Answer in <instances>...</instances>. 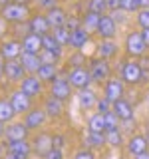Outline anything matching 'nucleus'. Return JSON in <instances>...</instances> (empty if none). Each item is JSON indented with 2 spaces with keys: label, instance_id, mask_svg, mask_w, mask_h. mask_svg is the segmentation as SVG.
Here are the masks:
<instances>
[{
  "label": "nucleus",
  "instance_id": "obj_2",
  "mask_svg": "<svg viewBox=\"0 0 149 159\" xmlns=\"http://www.w3.org/2000/svg\"><path fill=\"white\" fill-rule=\"evenodd\" d=\"M123 50H125L129 58H141L149 52V46L145 44L141 32H133L131 30V32H127L125 40H123Z\"/></svg>",
  "mask_w": 149,
  "mask_h": 159
},
{
  "label": "nucleus",
  "instance_id": "obj_20",
  "mask_svg": "<svg viewBox=\"0 0 149 159\" xmlns=\"http://www.w3.org/2000/svg\"><path fill=\"white\" fill-rule=\"evenodd\" d=\"M125 147H127V153L129 155H139V153H145L149 151V143H147V137L141 135V133H133L131 137L125 141Z\"/></svg>",
  "mask_w": 149,
  "mask_h": 159
},
{
  "label": "nucleus",
  "instance_id": "obj_17",
  "mask_svg": "<svg viewBox=\"0 0 149 159\" xmlns=\"http://www.w3.org/2000/svg\"><path fill=\"white\" fill-rule=\"evenodd\" d=\"M20 54H22V42L18 38H12V40H6L4 38L0 42V56L4 60H18Z\"/></svg>",
  "mask_w": 149,
  "mask_h": 159
},
{
  "label": "nucleus",
  "instance_id": "obj_30",
  "mask_svg": "<svg viewBox=\"0 0 149 159\" xmlns=\"http://www.w3.org/2000/svg\"><path fill=\"white\" fill-rule=\"evenodd\" d=\"M16 117L18 116L14 113L10 99L8 98H0V121H2V123H10V121H14Z\"/></svg>",
  "mask_w": 149,
  "mask_h": 159
},
{
  "label": "nucleus",
  "instance_id": "obj_5",
  "mask_svg": "<svg viewBox=\"0 0 149 159\" xmlns=\"http://www.w3.org/2000/svg\"><path fill=\"white\" fill-rule=\"evenodd\" d=\"M121 80L127 86H139L143 82V70L135 58H129L121 66Z\"/></svg>",
  "mask_w": 149,
  "mask_h": 159
},
{
  "label": "nucleus",
  "instance_id": "obj_6",
  "mask_svg": "<svg viewBox=\"0 0 149 159\" xmlns=\"http://www.w3.org/2000/svg\"><path fill=\"white\" fill-rule=\"evenodd\" d=\"M66 80L70 82V86L74 89H84V88H89L93 84L92 80V74H89L88 66H82V68H70L68 74H66Z\"/></svg>",
  "mask_w": 149,
  "mask_h": 159
},
{
  "label": "nucleus",
  "instance_id": "obj_18",
  "mask_svg": "<svg viewBox=\"0 0 149 159\" xmlns=\"http://www.w3.org/2000/svg\"><path fill=\"white\" fill-rule=\"evenodd\" d=\"M46 14V18H48V24H50V28H60V26H66L68 24V18H70V12L64 6H54V8H50L48 12H44Z\"/></svg>",
  "mask_w": 149,
  "mask_h": 159
},
{
  "label": "nucleus",
  "instance_id": "obj_23",
  "mask_svg": "<svg viewBox=\"0 0 149 159\" xmlns=\"http://www.w3.org/2000/svg\"><path fill=\"white\" fill-rule=\"evenodd\" d=\"M78 103L82 109H86V111H89V109L96 107L97 103V93L93 92L92 88H84V89H78Z\"/></svg>",
  "mask_w": 149,
  "mask_h": 159
},
{
  "label": "nucleus",
  "instance_id": "obj_4",
  "mask_svg": "<svg viewBox=\"0 0 149 159\" xmlns=\"http://www.w3.org/2000/svg\"><path fill=\"white\" fill-rule=\"evenodd\" d=\"M30 145H32V153H34V155L44 157L50 149L54 147V133L38 129V131L34 133V137L30 139Z\"/></svg>",
  "mask_w": 149,
  "mask_h": 159
},
{
  "label": "nucleus",
  "instance_id": "obj_56",
  "mask_svg": "<svg viewBox=\"0 0 149 159\" xmlns=\"http://www.w3.org/2000/svg\"><path fill=\"white\" fill-rule=\"evenodd\" d=\"M145 137H147V143H149V127H147V135Z\"/></svg>",
  "mask_w": 149,
  "mask_h": 159
},
{
  "label": "nucleus",
  "instance_id": "obj_15",
  "mask_svg": "<svg viewBox=\"0 0 149 159\" xmlns=\"http://www.w3.org/2000/svg\"><path fill=\"white\" fill-rule=\"evenodd\" d=\"M42 109L46 111L48 119H58V117L64 116V111H66V102H62V99H58V98H54V96L48 93V96L44 98V102H42Z\"/></svg>",
  "mask_w": 149,
  "mask_h": 159
},
{
  "label": "nucleus",
  "instance_id": "obj_52",
  "mask_svg": "<svg viewBox=\"0 0 149 159\" xmlns=\"http://www.w3.org/2000/svg\"><path fill=\"white\" fill-rule=\"evenodd\" d=\"M6 155V147H4V143H0V159Z\"/></svg>",
  "mask_w": 149,
  "mask_h": 159
},
{
  "label": "nucleus",
  "instance_id": "obj_12",
  "mask_svg": "<svg viewBox=\"0 0 149 159\" xmlns=\"http://www.w3.org/2000/svg\"><path fill=\"white\" fill-rule=\"evenodd\" d=\"M96 36L99 40H115V36H117V22L113 20L111 14H102L99 24H97V30H96Z\"/></svg>",
  "mask_w": 149,
  "mask_h": 159
},
{
  "label": "nucleus",
  "instance_id": "obj_48",
  "mask_svg": "<svg viewBox=\"0 0 149 159\" xmlns=\"http://www.w3.org/2000/svg\"><path fill=\"white\" fill-rule=\"evenodd\" d=\"M137 62H139V66H141L143 72H147L149 70V56L145 54V56H141V58H137Z\"/></svg>",
  "mask_w": 149,
  "mask_h": 159
},
{
  "label": "nucleus",
  "instance_id": "obj_33",
  "mask_svg": "<svg viewBox=\"0 0 149 159\" xmlns=\"http://www.w3.org/2000/svg\"><path fill=\"white\" fill-rule=\"evenodd\" d=\"M106 143H107L109 147H113V149H119V147L125 145L121 129H111V131H106Z\"/></svg>",
  "mask_w": 149,
  "mask_h": 159
},
{
  "label": "nucleus",
  "instance_id": "obj_42",
  "mask_svg": "<svg viewBox=\"0 0 149 159\" xmlns=\"http://www.w3.org/2000/svg\"><path fill=\"white\" fill-rule=\"evenodd\" d=\"M111 107H113V103L109 102V99L103 96V98H97V103H96V109L99 113H107V111H111Z\"/></svg>",
  "mask_w": 149,
  "mask_h": 159
},
{
  "label": "nucleus",
  "instance_id": "obj_43",
  "mask_svg": "<svg viewBox=\"0 0 149 159\" xmlns=\"http://www.w3.org/2000/svg\"><path fill=\"white\" fill-rule=\"evenodd\" d=\"M72 159H97V157H96V153H93L89 147H82V149H78V151L74 153Z\"/></svg>",
  "mask_w": 149,
  "mask_h": 159
},
{
  "label": "nucleus",
  "instance_id": "obj_21",
  "mask_svg": "<svg viewBox=\"0 0 149 159\" xmlns=\"http://www.w3.org/2000/svg\"><path fill=\"white\" fill-rule=\"evenodd\" d=\"M92 34L86 32V28H76V30H70V48L72 50H84L86 44L89 42Z\"/></svg>",
  "mask_w": 149,
  "mask_h": 159
},
{
  "label": "nucleus",
  "instance_id": "obj_3",
  "mask_svg": "<svg viewBox=\"0 0 149 159\" xmlns=\"http://www.w3.org/2000/svg\"><path fill=\"white\" fill-rule=\"evenodd\" d=\"M88 70L92 74L93 84H106L109 78H111V66H109V60L106 58H92L88 60Z\"/></svg>",
  "mask_w": 149,
  "mask_h": 159
},
{
  "label": "nucleus",
  "instance_id": "obj_51",
  "mask_svg": "<svg viewBox=\"0 0 149 159\" xmlns=\"http://www.w3.org/2000/svg\"><path fill=\"white\" fill-rule=\"evenodd\" d=\"M135 159H149V151H145V153H139V155H135Z\"/></svg>",
  "mask_w": 149,
  "mask_h": 159
},
{
  "label": "nucleus",
  "instance_id": "obj_50",
  "mask_svg": "<svg viewBox=\"0 0 149 159\" xmlns=\"http://www.w3.org/2000/svg\"><path fill=\"white\" fill-rule=\"evenodd\" d=\"M141 32V36H143V40H145V44L149 46V28H143V30H139Z\"/></svg>",
  "mask_w": 149,
  "mask_h": 159
},
{
  "label": "nucleus",
  "instance_id": "obj_26",
  "mask_svg": "<svg viewBox=\"0 0 149 159\" xmlns=\"http://www.w3.org/2000/svg\"><path fill=\"white\" fill-rule=\"evenodd\" d=\"M18 60H20V64H22V68L26 70V74H36V72H38V68L42 66V62H40V56H38V54L22 52Z\"/></svg>",
  "mask_w": 149,
  "mask_h": 159
},
{
  "label": "nucleus",
  "instance_id": "obj_44",
  "mask_svg": "<svg viewBox=\"0 0 149 159\" xmlns=\"http://www.w3.org/2000/svg\"><path fill=\"white\" fill-rule=\"evenodd\" d=\"M42 159H64V153H62V149L52 147V149H50V151H48Z\"/></svg>",
  "mask_w": 149,
  "mask_h": 159
},
{
  "label": "nucleus",
  "instance_id": "obj_19",
  "mask_svg": "<svg viewBox=\"0 0 149 159\" xmlns=\"http://www.w3.org/2000/svg\"><path fill=\"white\" fill-rule=\"evenodd\" d=\"M4 78H6L10 84H20L26 78V70L22 68L20 60H8L6 68H4Z\"/></svg>",
  "mask_w": 149,
  "mask_h": 159
},
{
  "label": "nucleus",
  "instance_id": "obj_45",
  "mask_svg": "<svg viewBox=\"0 0 149 159\" xmlns=\"http://www.w3.org/2000/svg\"><path fill=\"white\" fill-rule=\"evenodd\" d=\"M64 145H66V137L60 135V133H54V147L64 149Z\"/></svg>",
  "mask_w": 149,
  "mask_h": 159
},
{
  "label": "nucleus",
  "instance_id": "obj_46",
  "mask_svg": "<svg viewBox=\"0 0 149 159\" xmlns=\"http://www.w3.org/2000/svg\"><path fill=\"white\" fill-rule=\"evenodd\" d=\"M8 26H10V24H8V22H6V20H4L2 16H0V42H2L4 36L8 34Z\"/></svg>",
  "mask_w": 149,
  "mask_h": 159
},
{
  "label": "nucleus",
  "instance_id": "obj_53",
  "mask_svg": "<svg viewBox=\"0 0 149 159\" xmlns=\"http://www.w3.org/2000/svg\"><path fill=\"white\" fill-rule=\"evenodd\" d=\"M12 2H18V4H32V0H12Z\"/></svg>",
  "mask_w": 149,
  "mask_h": 159
},
{
  "label": "nucleus",
  "instance_id": "obj_11",
  "mask_svg": "<svg viewBox=\"0 0 149 159\" xmlns=\"http://www.w3.org/2000/svg\"><path fill=\"white\" fill-rule=\"evenodd\" d=\"M48 93L54 96V98H58V99H62V102H70V98L74 96V88L70 86L66 76H58L52 84H50Z\"/></svg>",
  "mask_w": 149,
  "mask_h": 159
},
{
  "label": "nucleus",
  "instance_id": "obj_34",
  "mask_svg": "<svg viewBox=\"0 0 149 159\" xmlns=\"http://www.w3.org/2000/svg\"><path fill=\"white\" fill-rule=\"evenodd\" d=\"M88 64V58L82 50H72V54L68 56V66L70 68H82Z\"/></svg>",
  "mask_w": 149,
  "mask_h": 159
},
{
  "label": "nucleus",
  "instance_id": "obj_13",
  "mask_svg": "<svg viewBox=\"0 0 149 159\" xmlns=\"http://www.w3.org/2000/svg\"><path fill=\"white\" fill-rule=\"evenodd\" d=\"M30 135V129L24 125V121L22 119H14V121H10L6 123V127H4V143H8V141H20V139H28Z\"/></svg>",
  "mask_w": 149,
  "mask_h": 159
},
{
  "label": "nucleus",
  "instance_id": "obj_29",
  "mask_svg": "<svg viewBox=\"0 0 149 159\" xmlns=\"http://www.w3.org/2000/svg\"><path fill=\"white\" fill-rule=\"evenodd\" d=\"M86 147L89 149H103L107 145L106 143V133H99V131H88L86 139H84Z\"/></svg>",
  "mask_w": 149,
  "mask_h": 159
},
{
  "label": "nucleus",
  "instance_id": "obj_14",
  "mask_svg": "<svg viewBox=\"0 0 149 159\" xmlns=\"http://www.w3.org/2000/svg\"><path fill=\"white\" fill-rule=\"evenodd\" d=\"M103 96H106L109 102H117L125 96V82L121 78H109L106 84H103Z\"/></svg>",
  "mask_w": 149,
  "mask_h": 159
},
{
  "label": "nucleus",
  "instance_id": "obj_36",
  "mask_svg": "<svg viewBox=\"0 0 149 159\" xmlns=\"http://www.w3.org/2000/svg\"><path fill=\"white\" fill-rule=\"evenodd\" d=\"M52 34H54V38L60 42V46H64V48H68L70 46V30L66 26H60V28H54L52 30Z\"/></svg>",
  "mask_w": 149,
  "mask_h": 159
},
{
  "label": "nucleus",
  "instance_id": "obj_37",
  "mask_svg": "<svg viewBox=\"0 0 149 159\" xmlns=\"http://www.w3.org/2000/svg\"><path fill=\"white\" fill-rule=\"evenodd\" d=\"M139 8H141V2H139V0H121V2H119V10H123V12H127V14H135Z\"/></svg>",
  "mask_w": 149,
  "mask_h": 159
},
{
  "label": "nucleus",
  "instance_id": "obj_38",
  "mask_svg": "<svg viewBox=\"0 0 149 159\" xmlns=\"http://www.w3.org/2000/svg\"><path fill=\"white\" fill-rule=\"evenodd\" d=\"M103 117H106V131L119 129V123H121V119H119L115 113H113V109H111V111H107V113H103Z\"/></svg>",
  "mask_w": 149,
  "mask_h": 159
},
{
  "label": "nucleus",
  "instance_id": "obj_9",
  "mask_svg": "<svg viewBox=\"0 0 149 159\" xmlns=\"http://www.w3.org/2000/svg\"><path fill=\"white\" fill-rule=\"evenodd\" d=\"M4 147H6V155H4V159H30V155H32L30 139L8 141V143H4Z\"/></svg>",
  "mask_w": 149,
  "mask_h": 159
},
{
  "label": "nucleus",
  "instance_id": "obj_47",
  "mask_svg": "<svg viewBox=\"0 0 149 159\" xmlns=\"http://www.w3.org/2000/svg\"><path fill=\"white\" fill-rule=\"evenodd\" d=\"M119 2H121V0H106L107 12H115V10H119Z\"/></svg>",
  "mask_w": 149,
  "mask_h": 159
},
{
  "label": "nucleus",
  "instance_id": "obj_41",
  "mask_svg": "<svg viewBox=\"0 0 149 159\" xmlns=\"http://www.w3.org/2000/svg\"><path fill=\"white\" fill-rule=\"evenodd\" d=\"M38 56H40V62H42V64H56V66H58V62H60V58L56 56V54L48 52V50H42Z\"/></svg>",
  "mask_w": 149,
  "mask_h": 159
},
{
  "label": "nucleus",
  "instance_id": "obj_55",
  "mask_svg": "<svg viewBox=\"0 0 149 159\" xmlns=\"http://www.w3.org/2000/svg\"><path fill=\"white\" fill-rule=\"evenodd\" d=\"M12 0H0V6H6V4H10Z\"/></svg>",
  "mask_w": 149,
  "mask_h": 159
},
{
  "label": "nucleus",
  "instance_id": "obj_39",
  "mask_svg": "<svg viewBox=\"0 0 149 159\" xmlns=\"http://www.w3.org/2000/svg\"><path fill=\"white\" fill-rule=\"evenodd\" d=\"M135 22L139 28H149V8H139L135 12Z\"/></svg>",
  "mask_w": 149,
  "mask_h": 159
},
{
  "label": "nucleus",
  "instance_id": "obj_16",
  "mask_svg": "<svg viewBox=\"0 0 149 159\" xmlns=\"http://www.w3.org/2000/svg\"><path fill=\"white\" fill-rule=\"evenodd\" d=\"M26 26H28V32H34V34H38V36H44V34H48L50 30H52V28H50V24H48L46 14L38 12V10L28 18Z\"/></svg>",
  "mask_w": 149,
  "mask_h": 159
},
{
  "label": "nucleus",
  "instance_id": "obj_28",
  "mask_svg": "<svg viewBox=\"0 0 149 159\" xmlns=\"http://www.w3.org/2000/svg\"><path fill=\"white\" fill-rule=\"evenodd\" d=\"M36 76L42 80L44 84H48V86H50V84H52L54 80L60 76V72H58V66H56V64H42V66L38 68Z\"/></svg>",
  "mask_w": 149,
  "mask_h": 159
},
{
  "label": "nucleus",
  "instance_id": "obj_35",
  "mask_svg": "<svg viewBox=\"0 0 149 159\" xmlns=\"http://www.w3.org/2000/svg\"><path fill=\"white\" fill-rule=\"evenodd\" d=\"M86 12H96V14H107V4L106 0H86L84 2Z\"/></svg>",
  "mask_w": 149,
  "mask_h": 159
},
{
  "label": "nucleus",
  "instance_id": "obj_31",
  "mask_svg": "<svg viewBox=\"0 0 149 159\" xmlns=\"http://www.w3.org/2000/svg\"><path fill=\"white\" fill-rule=\"evenodd\" d=\"M99 18H102V14L84 12L82 14V28H86V32H89V34H96L97 24H99Z\"/></svg>",
  "mask_w": 149,
  "mask_h": 159
},
{
  "label": "nucleus",
  "instance_id": "obj_10",
  "mask_svg": "<svg viewBox=\"0 0 149 159\" xmlns=\"http://www.w3.org/2000/svg\"><path fill=\"white\" fill-rule=\"evenodd\" d=\"M22 121H24V125H26L30 131H38V129H42L44 125H46L48 116H46V111L42 109V106H36V107L30 109L28 113H24Z\"/></svg>",
  "mask_w": 149,
  "mask_h": 159
},
{
  "label": "nucleus",
  "instance_id": "obj_8",
  "mask_svg": "<svg viewBox=\"0 0 149 159\" xmlns=\"http://www.w3.org/2000/svg\"><path fill=\"white\" fill-rule=\"evenodd\" d=\"M18 88L22 89L26 96H30L32 99L42 98L44 92H46V84H44L42 80L36 76V74H26V78H24L22 82L18 84Z\"/></svg>",
  "mask_w": 149,
  "mask_h": 159
},
{
  "label": "nucleus",
  "instance_id": "obj_40",
  "mask_svg": "<svg viewBox=\"0 0 149 159\" xmlns=\"http://www.w3.org/2000/svg\"><path fill=\"white\" fill-rule=\"evenodd\" d=\"M32 4L36 6L38 12H48L50 8L58 6V0H32Z\"/></svg>",
  "mask_w": 149,
  "mask_h": 159
},
{
  "label": "nucleus",
  "instance_id": "obj_54",
  "mask_svg": "<svg viewBox=\"0 0 149 159\" xmlns=\"http://www.w3.org/2000/svg\"><path fill=\"white\" fill-rule=\"evenodd\" d=\"M4 127H6V123H2V121H0V137L4 135Z\"/></svg>",
  "mask_w": 149,
  "mask_h": 159
},
{
  "label": "nucleus",
  "instance_id": "obj_49",
  "mask_svg": "<svg viewBox=\"0 0 149 159\" xmlns=\"http://www.w3.org/2000/svg\"><path fill=\"white\" fill-rule=\"evenodd\" d=\"M4 68H6V60L0 56V82L4 80Z\"/></svg>",
  "mask_w": 149,
  "mask_h": 159
},
{
  "label": "nucleus",
  "instance_id": "obj_32",
  "mask_svg": "<svg viewBox=\"0 0 149 159\" xmlns=\"http://www.w3.org/2000/svg\"><path fill=\"white\" fill-rule=\"evenodd\" d=\"M88 131H99V133H106V117L103 113H92L88 117Z\"/></svg>",
  "mask_w": 149,
  "mask_h": 159
},
{
  "label": "nucleus",
  "instance_id": "obj_27",
  "mask_svg": "<svg viewBox=\"0 0 149 159\" xmlns=\"http://www.w3.org/2000/svg\"><path fill=\"white\" fill-rule=\"evenodd\" d=\"M42 50H48V52L56 54L60 60H62V56H64V46H60V42L54 38L52 30H50L48 34H44V36H42Z\"/></svg>",
  "mask_w": 149,
  "mask_h": 159
},
{
  "label": "nucleus",
  "instance_id": "obj_24",
  "mask_svg": "<svg viewBox=\"0 0 149 159\" xmlns=\"http://www.w3.org/2000/svg\"><path fill=\"white\" fill-rule=\"evenodd\" d=\"M96 54L99 58H106V60H111L119 54V46L115 40H99L97 48H96Z\"/></svg>",
  "mask_w": 149,
  "mask_h": 159
},
{
  "label": "nucleus",
  "instance_id": "obj_25",
  "mask_svg": "<svg viewBox=\"0 0 149 159\" xmlns=\"http://www.w3.org/2000/svg\"><path fill=\"white\" fill-rule=\"evenodd\" d=\"M113 113L121 119H131V117H135V113H133V106H131V102H127L125 98H121V99H117V102H113Z\"/></svg>",
  "mask_w": 149,
  "mask_h": 159
},
{
  "label": "nucleus",
  "instance_id": "obj_7",
  "mask_svg": "<svg viewBox=\"0 0 149 159\" xmlns=\"http://www.w3.org/2000/svg\"><path fill=\"white\" fill-rule=\"evenodd\" d=\"M8 99H10V103H12L14 113H16V116H20V117H22L24 113H28L30 109L34 107V99L30 98V96H26V93H24L20 88L12 89V92L8 93Z\"/></svg>",
  "mask_w": 149,
  "mask_h": 159
},
{
  "label": "nucleus",
  "instance_id": "obj_1",
  "mask_svg": "<svg viewBox=\"0 0 149 159\" xmlns=\"http://www.w3.org/2000/svg\"><path fill=\"white\" fill-rule=\"evenodd\" d=\"M32 14L34 12H32V8H30V4L10 2L6 6H0V16L6 20L8 24H26Z\"/></svg>",
  "mask_w": 149,
  "mask_h": 159
},
{
  "label": "nucleus",
  "instance_id": "obj_22",
  "mask_svg": "<svg viewBox=\"0 0 149 159\" xmlns=\"http://www.w3.org/2000/svg\"><path fill=\"white\" fill-rule=\"evenodd\" d=\"M22 42V52H30V54H40L42 52V36L34 32H28L20 38Z\"/></svg>",
  "mask_w": 149,
  "mask_h": 159
}]
</instances>
